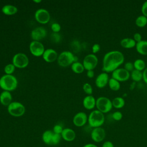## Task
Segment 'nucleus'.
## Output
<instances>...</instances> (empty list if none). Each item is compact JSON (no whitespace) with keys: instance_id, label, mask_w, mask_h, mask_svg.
Instances as JSON below:
<instances>
[{"instance_id":"28","label":"nucleus","mask_w":147,"mask_h":147,"mask_svg":"<svg viewBox=\"0 0 147 147\" xmlns=\"http://www.w3.org/2000/svg\"><path fill=\"white\" fill-rule=\"evenodd\" d=\"M134 69L142 72L146 68L145 61L141 59H136L133 63Z\"/></svg>"},{"instance_id":"4","label":"nucleus","mask_w":147,"mask_h":147,"mask_svg":"<svg viewBox=\"0 0 147 147\" xmlns=\"http://www.w3.org/2000/svg\"><path fill=\"white\" fill-rule=\"evenodd\" d=\"M58 64L63 67H66L71 65L73 63L78 61V57L71 51H63L61 52L57 57Z\"/></svg>"},{"instance_id":"22","label":"nucleus","mask_w":147,"mask_h":147,"mask_svg":"<svg viewBox=\"0 0 147 147\" xmlns=\"http://www.w3.org/2000/svg\"><path fill=\"white\" fill-rule=\"evenodd\" d=\"M54 133L52 130H48L45 131L42 135V140L43 142L48 145H52L53 137Z\"/></svg>"},{"instance_id":"37","label":"nucleus","mask_w":147,"mask_h":147,"mask_svg":"<svg viewBox=\"0 0 147 147\" xmlns=\"http://www.w3.org/2000/svg\"><path fill=\"white\" fill-rule=\"evenodd\" d=\"M124 68L129 72H131L132 71H133L134 69L133 63H131L130 61H127V62L125 63L124 64Z\"/></svg>"},{"instance_id":"29","label":"nucleus","mask_w":147,"mask_h":147,"mask_svg":"<svg viewBox=\"0 0 147 147\" xmlns=\"http://www.w3.org/2000/svg\"><path fill=\"white\" fill-rule=\"evenodd\" d=\"M135 24L138 28H144L147 24V17L143 15L138 16L135 21Z\"/></svg>"},{"instance_id":"48","label":"nucleus","mask_w":147,"mask_h":147,"mask_svg":"<svg viewBox=\"0 0 147 147\" xmlns=\"http://www.w3.org/2000/svg\"></svg>"},{"instance_id":"12","label":"nucleus","mask_w":147,"mask_h":147,"mask_svg":"<svg viewBox=\"0 0 147 147\" xmlns=\"http://www.w3.org/2000/svg\"><path fill=\"white\" fill-rule=\"evenodd\" d=\"M91 137L95 142H102L106 137V131L101 127L94 128L91 133Z\"/></svg>"},{"instance_id":"18","label":"nucleus","mask_w":147,"mask_h":147,"mask_svg":"<svg viewBox=\"0 0 147 147\" xmlns=\"http://www.w3.org/2000/svg\"><path fill=\"white\" fill-rule=\"evenodd\" d=\"M83 106L87 110H92L96 106V99L92 95H87L83 100Z\"/></svg>"},{"instance_id":"42","label":"nucleus","mask_w":147,"mask_h":147,"mask_svg":"<svg viewBox=\"0 0 147 147\" xmlns=\"http://www.w3.org/2000/svg\"><path fill=\"white\" fill-rule=\"evenodd\" d=\"M142 80L146 84H147V67H146L142 71Z\"/></svg>"},{"instance_id":"25","label":"nucleus","mask_w":147,"mask_h":147,"mask_svg":"<svg viewBox=\"0 0 147 147\" xmlns=\"http://www.w3.org/2000/svg\"><path fill=\"white\" fill-rule=\"evenodd\" d=\"M71 69L74 73L79 74H82L85 69L83 63L79 61H76L71 64Z\"/></svg>"},{"instance_id":"1","label":"nucleus","mask_w":147,"mask_h":147,"mask_svg":"<svg viewBox=\"0 0 147 147\" xmlns=\"http://www.w3.org/2000/svg\"><path fill=\"white\" fill-rule=\"evenodd\" d=\"M125 60L123 54L117 50L107 52L103 56L102 61V71L106 73L113 72L119 68Z\"/></svg>"},{"instance_id":"11","label":"nucleus","mask_w":147,"mask_h":147,"mask_svg":"<svg viewBox=\"0 0 147 147\" xmlns=\"http://www.w3.org/2000/svg\"><path fill=\"white\" fill-rule=\"evenodd\" d=\"M130 74L124 68H118L111 74V78L119 82L127 81L130 78Z\"/></svg>"},{"instance_id":"23","label":"nucleus","mask_w":147,"mask_h":147,"mask_svg":"<svg viewBox=\"0 0 147 147\" xmlns=\"http://www.w3.org/2000/svg\"><path fill=\"white\" fill-rule=\"evenodd\" d=\"M18 11L16 6L11 5H6L2 8V12L7 16H13L16 14Z\"/></svg>"},{"instance_id":"24","label":"nucleus","mask_w":147,"mask_h":147,"mask_svg":"<svg viewBox=\"0 0 147 147\" xmlns=\"http://www.w3.org/2000/svg\"><path fill=\"white\" fill-rule=\"evenodd\" d=\"M113 107H114L117 109H121L124 107L125 105V101L123 98L120 96H117L114 98L112 100Z\"/></svg>"},{"instance_id":"40","label":"nucleus","mask_w":147,"mask_h":147,"mask_svg":"<svg viewBox=\"0 0 147 147\" xmlns=\"http://www.w3.org/2000/svg\"><path fill=\"white\" fill-rule=\"evenodd\" d=\"M100 49V46L99 44H94L92 46V52L93 53V54H95L96 53H98Z\"/></svg>"},{"instance_id":"36","label":"nucleus","mask_w":147,"mask_h":147,"mask_svg":"<svg viewBox=\"0 0 147 147\" xmlns=\"http://www.w3.org/2000/svg\"><path fill=\"white\" fill-rule=\"evenodd\" d=\"M51 29L54 33H59L61 30V26L59 23L55 22L51 25Z\"/></svg>"},{"instance_id":"41","label":"nucleus","mask_w":147,"mask_h":147,"mask_svg":"<svg viewBox=\"0 0 147 147\" xmlns=\"http://www.w3.org/2000/svg\"><path fill=\"white\" fill-rule=\"evenodd\" d=\"M133 40L137 42H138L142 40V36L140 33H135L133 34Z\"/></svg>"},{"instance_id":"8","label":"nucleus","mask_w":147,"mask_h":147,"mask_svg":"<svg viewBox=\"0 0 147 147\" xmlns=\"http://www.w3.org/2000/svg\"><path fill=\"white\" fill-rule=\"evenodd\" d=\"M98 59L97 56L93 53L86 55L83 61V65L86 70H93L97 66Z\"/></svg>"},{"instance_id":"43","label":"nucleus","mask_w":147,"mask_h":147,"mask_svg":"<svg viewBox=\"0 0 147 147\" xmlns=\"http://www.w3.org/2000/svg\"><path fill=\"white\" fill-rule=\"evenodd\" d=\"M102 147H114L113 144L109 141H105L103 145H102Z\"/></svg>"},{"instance_id":"5","label":"nucleus","mask_w":147,"mask_h":147,"mask_svg":"<svg viewBox=\"0 0 147 147\" xmlns=\"http://www.w3.org/2000/svg\"><path fill=\"white\" fill-rule=\"evenodd\" d=\"M97 110L102 113H107L113 108L111 100L106 96H100L96 99V106Z\"/></svg>"},{"instance_id":"17","label":"nucleus","mask_w":147,"mask_h":147,"mask_svg":"<svg viewBox=\"0 0 147 147\" xmlns=\"http://www.w3.org/2000/svg\"><path fill=\"white\" fill-rule=\"evenodd\" d=\"M61 138L65 141H73L76 138V133L75 131L71 128L63 129L61 134Z\"/></svg>"},{"instance_id":"33","label":"nucleus","mask_w":147,"mask_h":147,"mask_svg":"<svg viewBox=\"0 0 147 147\" xmlns=\"http://www.w3.org/2000/svg\"><path fill=\"white\" fill-rule=\"evenodd\" d=\"M83 90L87 95H90L92 94V87L91 85L88 83H86L83 84Z\"/></svg>"},{"instance_id":"9","label":"nucleus","mask_w":147,"mask_h":147,"mask_svg":"<svg viewBox=\"0 0 147 147\" xmlns=\"http://www.w3.org/2000/svg\"><path fill=\"white\" fill-rule=\"evenodd\" d=\"M29 50L32 55L40 57L42 56L45 49L44 45L40 41H32L29 44Z\"/></svg>"},{"instance_id":"7","label":"nucleus","mask_w":147,"mask_h":147,"mask_svg":"<svg viewBox=\"0 0 147 147\" xmlns=\"http://www.w3.org/2000/svg\"><path fill=\"white\" fill-rule=\"evenodd\" d=\"M12 63L16 68H24L29 64V59L26 54L17 53L13 57Z\"/></svg>"},{"instance_id":"45","label":"nucleus","mask_w":147,"mask_h":147,"mask_svg":"<svg viewBox=\"0 0 147 147\" xmlns=\"http://www.w3.org/2000/svg\"><path fill=\"white\" fill-rule=\"evenodd\" d=\"M83 147H98V146L94 144L89 143V144H87L84 145Z\"/></svg>"},{"instance_id":"15","label":"nucleus","mask_w":147,"mask_h":147,"mask_svg":"<svg viewBox=\"0 0 147 147\" xmlns=\"http://www.w3.org/2000/svg\"><path fill=\"white\" fill-rule=\"evenodd\" d=\"M109 79L110 78L108 74L103 72L99 74L96 78L95 80V85L99 88H103L108 84Z\"/></svg>"},{"instance_id":"31","label":"nucleus","mask_w":147,"mask_h":147,"mask_svg":"<svg viewBox=\"0 0 147 147\" xmlns=\"http://www.w3.org/2000/svg\"><path fill=\"white\" fill-rule=\"evenodd\" d=\"M16 69V67L11 64H7L4 68V72L6 75H12V74L14 72Z\"/></svg>"},{"instance_id":"14","label":"nucleus","mask_w":147,"mask_h":147,"mask_svg":"<svg viewBox=\"0 0 147 147\" xmlns=\"http://www.w3.org/2000/svg\"><path fill=\"white\" fill-rule=\"evenodd\" d=\"M72 122L75 126L82 127L88 122V117L84 112H79L73 117Z\"/></svg>"},{"instance_id":"27","label":"nucleus","mask_w":147,"mask_h":147,"mask_svg":"<svg viewBox=\"0 0 147 147\" xmlns=\"http://www.w3.org/2000/svg\"><path fill=\"white\" fill-rule=\"evenodd\" d=\"M108 86L110 89L114 91H118L121 88L120 82L112 78H110L108 83Z\"/></svg>"},{"instance_id":"38","label":"nucleus","mask_w":147,"mask_h":147,"mask_svg":"<svg viewBox=\"0 0 147 147\" xmlns=\"http://www.w3.org/2000/svg\"><path fill=\"white\" fill-rule=\"evenodd\" d=\"M63 130V127H62L60 125H59V124L55 125L53 126V131L55 133L59 134H61Z\"/></svg>"},{"instance_id":"44","label":"nucleus","mask_w":147,"mask_h":147,"mask_svg":"<svg viewBox=\"0 0 147 147\" xmlns=\"http://www.w3.org/2000/svg\"><path fill=\"white\" fill-rule=\"evenodd\" d=\"M87 76L88 78H92L94 76V71L93 70H89L87 71Z\"/></svg>"},{"instance_id":"13","label":"nucleus","mask_w":147,"mask_h":147,"mask_svg":"<svg viewBox=\"0 0 147 147\" xmlns=\"http://www.w3.org/2000/svg\"><path fill=\"white\" fill-rule=\"evenodd\" d=\"M47 34L46 29L41 26L37 27L33 29L30 33V36L33 41H40L45 38Z\"/></svg>"},{"instance_id":"32","label":"nucleus","mask_w":147,"mask_h":147,"mask_svg":"<svg viewBox=\"0 0 147 147\" xmlns=\"http://www.w3.org/2000/svg\"><path fill=\"white\" fill-rule=\"evenodd\" d=\"M50 38L51 41L54 43H59L60 42L61 40V37L59 33H54L53 32L50 36Z\"/></svg>"},{"instance_id":"47","label":"nucleus","mask_w":147,"mask_h":147,"mask_svg":"<svg viewBox=\"0 0 147 147\" xmlns=\"http://www.w3.org/2000/svg\"><path fill=\"white\" fill-rule=\"evenodd\" d=\"M33 1L34 3H40L41 2V0H33Z\"/></svg>"},{"instance_id":"26","label":"nucleus","mask_w":147,"mask_h":147,"mask_svg":"<svg viewBox=\"0 0 147 147\" xmlns=\"http://www.w3.org/2000/svg\"><path fill=\"white\" fill-rule=\"evenodd\" d=\"M130 78L134 82H140L142 79V72L134 69L130 73Z\"/></svg>"},{"instance_id":"6","label":"nucleus","mask_w":147,"mask_h":147,"mask_svg":"<svg viewBox=\"0 0 147 147\" xmlns=\"http://www.w3.org/2000/svg\"><path fill=\"white\" fill-rule=\"evenodd\" d=\"M7 111L11 116L19 117L22 116L25 113V107L19 102H12L7 106Z\"/></svg>"},{"instance_id":"30","label":"nucleus","mask_w":147,"mask_h":147,"mask_svg":"<svg viewBox=\"0 0 147 147\" xmlns=\"http://www.w3.org/2000/svg\"><path fill=\"white\" fill-rule=\"evenodd\" d=\"M71 49L75 53H78L80 51L81 49V45L79 41L77 40H72L70 43Z\"/></svg>"},{"instance_id":"3","label":"nucleus","mask_w":147,"mask_h":147,"mask_svg":"<svg viewBox=\"0 0 147 147\" xmlns=\"http://www.w3.org/2000/svg\"><path fill=\"white\" fill-rule=\"evenodd\" d=\"M105 117L104 114L98 110L92 111L88 117V123L93 128L101 127L104 123Z\"/></svg>"},{"instance_id":"35","label":"nucleus","mask_w":147,"mask_h":147,"mask_svg":"<svg viewBox=\"0 0 147 147\" xmlns=\"http://www.w3.org/2000/svg\"><path fill=\"white\" fill-rule=\"evenodd\" d=\"M61 138V134H56V133H54L53 137V141H52V145H56L59 144V143L60 141Z\"/></svg>"},{"instance_id":"39","label":"nucleus","mask_w":147,"mask_h":147,"mask_svg":"<svg viewBox=\"0 0 147 147\" xmlns=\"http://www.w3.org/2000/svg\"><path fill=\"white\" fill-rule=\"evenodd\" d=\"M141 13L143 16L147 17V1L144 2L141 6Z\"/></svg>"},{"instance_id":"2","label":"nucleus","mask_w":147,"mask_h":147,"mask_svg":"<svg viewBox=\"0 0 147 147\" xmlns=\"http://www.w3.org/2000/svg\"><path fill=\"white\" fill-rule=\"evenodd\" d=\"M18 80L13 75H4L0 78V87L3 91H12L17 87Z\"/></svg>"},{"instance_id":"46","label":"nucleus","mask_w":147,"mask_h":147,"mask_svg":"<svg viewBox=\"0 0 147 147\" xmlns=\"http://www.w3.org/2000/svg\"><path fill=\"white\" fill-rule=\"evenodd\" d=\"M136 82H132V83L130 84V89L131 90H133V89L135 88V87H136Z\"/></svg>"},{"instance_id":"10","label":"nucleus","mask_w":147,"mask_h":147,"mask_svg":"<svg viewBox=\"0 0 147 147\" xmlns=\"http://www.w3.org/2000/svg\"><path fill=\"white\" fill-rule=\"evenodd\" d=\"M35 20L40 24H46L50 20V14L48 11L45 9H38L34 13Z\"/></svg>"},{"instance_id":"19","label":"nucleus","mask_w":147,"mask_h":147,"mask_svg":"<svg viewBox=\"0 0 147 147\" xmlns=\"http://www.w3.org/2000/svg\"><path fill=\"white\" fill-rule=\"evenodd\" d=\"M12 95L10 92L3 91L0 94V103L5 106H8L12 102Z\"/></svg>"},{"instance_id":"20","label":"nucleus","mask_w":147,"mask_h":147,"mask_svg":"<svg viewBox=\"0 0 147 147\" xmlns=\"http://www.w3.org/2000/svg\"><path fill=\"white\" fill-rule=\"evenodd\" d=\"M137 52L142 55H147V40H142L136 45Z\"/></svg>"},{"instance_id":"34","label":"nucleus","mask_w":147,"mask_h":147,"mask_svg":"<svg viewBox=\"0 0 147 147\" xmlns=\"http://www.w3.org/2000/svg\"><path fill=\"white\" fill-rule=\"evenodd\" d=\"M123 117L122 113L119 111H116L112 114V118L114 120L118 121L122 119Z\"/></svg>"},{"instance_id":"16","label":"nucleus","mask_w":147,"mask_h":147,"mask_svg":"<svg viewBox=\"0 0 147 147\" xmlns=\"http://www.w3.org/2000/svg\"><path fill=\"white\" fill-rule=\"evenodd\" d=\"M42 56L45 61L47 63H52L57 59L58 55L55 49L49 48L45 50Z\"/></svg>"},{"instance_id":"21","label":"nucleus","mask_w":147,"mask_h":147,"mask_svg":"<svg viewBox=\"0 0 147 147\" xmlns=\"http://www.w3.org/2000/svg\"><path fill=\"white\" fill-rule=\"evenodd\" d=\"M120 45L122 48L126 49H130L136 47V42L133 38H124L120 41Z\"/></svg>"}]
</instances>
